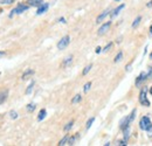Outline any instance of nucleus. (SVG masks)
Here are the masks:
<instances>
[{"label":"nucleus","instance_id":"nucleus-1","mask_svg":"<svg viewBox=\"0 0 152 146\" xmlns=\"http://www.w3.org/2000/svg\"><path fill=\"white\" fill-rule=\"evenodd\" d=\"M136 112H137V111H136V109H133V110H132V112H131L128 117H125L124 119H122V122H121V130H122V131H124L125 129H128V127H129V125L131 124V122L135 119Z\"/></svg>","mask_w":152,"mask_h":146},{"label":"nucleus","instance_id":"nucleus-2","mask_svg":"<svg viewBox=\"0 0 152 146\" xmlns=\"http://www.w3.org/2000/svg\"><path fill=\"white\" fill-rule=\"evenodd\" d=\"M139 127H140L143 131H150V130L152 129L151 119H150L147 116L143 117V118L140 119V122H139Z\"/></svg>","mask_w":152,"mask_h":146},{"label":"nucleus","instance_id":"nucleus-3","mask_svg":"<svg viewBox=\"0 0 152 146\" xmlns=\"http://www.w3.org/2000/svg\"><path fill=\"white\" fill-rule=\"evenodd\" d=\"M139 103L143 106H150V102L146 97V89H142V91L139 94Z\"/></svg>","mask_w":152,"mask_h":146},{"label":"nucleus","instance_id":"nucleus-4","mask_svg":"<svg viewBox=\"0 0 152 146\" xmlns=\"http://www.w3.org/2000/svg\"><path fill=\"white\" fill-rule=\"evenodd\" d=\"M29 8V6H27V5H22V4H20L17 8H14L12 12H11V14H10V18H12L13 17V14H20V13H22V12H25V11H27Z\"/></svg>","mask_w":152,"mask_h":146},{"label":"nucleus","instance_id":"nucleus-5","mask_svg":"<svg viewBox=\"0 0 152 146\" xmlns=\"http://www.w3.org/2000/svg\"><path fill=\"white\" fill-rule=\"evenodd\" d=\"M69 42H70V38L67 35V36H63L61 40H60V42L57 43V48L60 49V50H62V49H64L68 44H69Z\"/></svg>","mask_w":152,"mask_h":146},{"label":"nucleus","instance_id":"nucleus-6","mask_svg":"<svg viewBox=\"0 0 152 146\" xmlns=\"http://www.w3.org/2000/svg\"><path fill=\"white\" fill-rule=\"evenodd\" d=\"M110 26H111V22H110V21H109V22H105L103 26H101L100 29H98V35H103V34H105V33L109 31Z\"/></svg>","mask_w":152,"mask_h":146},{"label":"nucleus","instance_id":"nucleus-7","mask_svg":"<svg viewBox=\"0 0 152 146\" xmlns=\"http://www.w3.org/2000/svg\"><path fill=\"white\" fill-rule=\"evenodd\" d=\"M48 7H49V4H47V3H43L39 8H38V11H36V14L38 15H40V14H43V13H46L47 12V10H48Z\"/></svg>","mask_w":152,"mask_h":146},{"label":"nucleus","instance_id":"nucleus-8","mask_svg":"<svg viewBox=\"0 0 152 146\" xmlns=\"http://www.w3.org/2000/svg\"><path fill=\"white\" fill-rule=\"evenodd\" d=\"M147 77V74H145V72H142V74L136 79V86H140Z\"/></svg>","mask_w":152,"mask_h":146},{"label":"nucleus","instance_id":"nucleus-9","mask_svg":"<svg viewBox=\"0 0 152 146\" xmlns=\"http://www.w3.org/2000/svg\"><path fill=\"white\" fill-rule=\"evenodd\" d=\"M110 13H111V11H110V10H107V11H104V12H103L101 15H98V17H97V19H96V22H97V24H100V22H101V21H102V20H103L105 17H108Z\"/></svg>","mask_w":152,"mask_h":146},{"label":"nucleus","instance_id":"nucleus-10","mask_svg":"<svg viewBox=\"0 0 152 146\" xmlns=\"http://www.w3.org/2000/svg\"><path fill=\"white\" fill-rule=\"evenodd\" d=\"M27 4H29L31 6L40 7V6L43 4V1H42V0H28V1H27Z\"/></svg>","mask_w":152,"mask_h":146},{"label":"nucleus","instance_id":"nucleus-11","mask_svg":"<svg viewBox=\"0 0 152 146\" xmlns=\"http://www.w3.org/2000/svg\"><path fill=\"white\" fill-rule=\"evenodd\" d=\"M7 96H8V91H7V90L0 92V105L4 104V102L7 99Z\"/></svg>","mask_w":152,"mask_h":146},{"label":"nucleus","instance_id":"nucleus-12","mask_svg":"<svg viewBox=\"0 0 152 146\" xmlns=\"http://www.w3.org/2000/svg\"><path fill=\"white\" fill-rule=\"evenodd\" d=\"M71 62H73V56H68V57L64 58V61H63V63H62V67H63V68H67L68 65L71 64Z\"/></svg>","mask_w":152,"mask_h":146},{"label":"nucleus","instance_id":"nucleus-13","mask_svg":"<svg viewBox=\"0 0 152 146\" xmlns=\"http://www.w3.org/2000/svg\"><path fill=\"white\" fill-rule=\"evenodd\" d=\"M124 6H125V5H124V4H122V5H119V7L115 8V10L112 11V13H111V17H112V18H114V17H116V15H117V14H118V13H119L123 8H124Z\"/></svg>","mask_w":152,"mask_h":146},{"label":"nucleus","instance_id":"nucleus-14","mask_svg":"<svg viewBox=\"0 0 152 146\" xmlns=\"http://www.w3.org/2000/svg\"><path fill=\"white\" fill-rule=\"evenodd\" d=\"M33 74H34V71H33L32 69H28V70H26V71L24 72V75H22L21 79H22V80H27V77L31 76V75H33Z\"/></svg>","mask_w":152,"mask_h":146},{"label":"nucleus","instance_id":"nucleus-15","mask_svg":"<svg viewBox=\"0 0 152 146\" xmlns=\"http://www.w3.org/2000/svg\"><path fill=\"white\" fill-rule=\"evenodd\" d=\"M46 115H47V111H46L45 109H42V110H41V111L39 112V116H38V120H39V122H41V120H42V119H43V118L46 117Z\"/></svg>","mask_w":152,"mask_h":146},{"label":"nucleus","instance_id":"nucleus-16","mask_svg":"<svg viewBox=\"0 0 152 146\" xmlns=\"http://www.w3.org/2000/svg\"><path fill=\"white\" fill-rule=\"evenodd\" d=\"M68 139H69V136L67 134V136H64V138L59 143V145L60 146H63V145H67V143H68Z\"/></svg>","mask_w":152,"mask_h":146},{"label":"nucleus","instance_id":"nucleus-17","mask_svg":"<svg viewBox=\"0 0 152 146\" xmlns=\"http://www.w3.org/2000/svg\"><path fill=\"white\" fill-rule=\"evenodd\" d=\"M35 108H36V105H35L34 103L28 104V105H27V111H28V112H33V111L35 110Z\"/></svg>","mask_w":152,"mask_h":146},{"label":"nucleus","instance_id":"nucleus-18","mask_svg":"<svg viewBox=\"0 0 152 146\" xmlns=\"http://www.w3.org/2000/svg\"><path fill=\"white\" fill-rule=\"evenodd\" d=\"M81 98H82V97H81V95H76V96L71 99V103H73V104H75V103H79V102L81 101Z\"/></svg>","mask_w":152,"mask_h":146},{"label":"nucleus","instance_id":"nucleus-19","mask_svg":"<svg viewBox=\"0 0 152 146\" xmlns=\"http://www.w3.org/2000/svg\"><path fill=\"white\" fill-rule=\"evenodd\" d=\"M76 138H77V136H74V137H69V139H68V145H74V143H75V140H76Z\"/></svg>","mask_w":152,"mask_h":146},{"label":"nucleus","instance_id":"nucleus-20","mask_svg":"<svg viewBox=\"0 0 152 146\" xmlns=\"http://www.w3.org/2000/svg\"><path fill=\"white\" fill-rule=\"evenodd\" d=\"M122 57H123V53H122V51H119V53L117 54V56L115 57V60H114V61H115V62L117 63V62H119V61H122Z\"/></svg>","mask_w":152,"mask_h":146},{"label":"nucleus","instance_id":"nucleus-21","mask_svg":"<svg viewBox=\"0 0 152 146\" xmlns=\"http://www.w3.org/2000/svg\"><path fill=\"white\" fill-rule=\"evenodd\" d=\"M14 3V0H0V4L3 5H11Z\"/></svg>","mask_w":152,"mask_h":146},{"label":"nucleus","instance_id":"nucleus-22","mask_svg":"<svg viewBox=\"0 0 152 146\" xmlns=\"http://www.w3.org/2000/svg\"><path fill=\"white\" fill-rule=\"evenodd\" d=\"M33 87H34V82H32V83L28 86V88H27V90H26V95H29V94L32 92V90H33Z\"/></svg>","mask_w":152,"mask_h":146},{"label":"nucleus","instance_id":"nucleus-23","mask_svg":"<svg viewBox=\"0 0 152 146\" xmlns=\"http://www.w3.org/2000/svg\"><path fill=\"white\" fill-rule=\"evenodd\" d=\"M73 125H74V122H73V120H71V122H69V123L64 126V131H69V130L73 127Z\"/></svg>","mask_w":152,"mask_h":146},{"label":"nucleus","instance_id":"nucleus-24","mask_svg":"<svg viewBox=\"0 0 152 146\" xmlns=\"http://www.w3.org/2000/svg\"><path fill=\"white\" fill-rule=\"evenodd\" d=\"M91 67H93L91 64H89V65H87V67L84 68V70H83V72H82V74H83V75H87V74H88V72L90 71V69H91Z\"/></svg>","mask_w":152,"mask_h":146},{"label":"nucleus","instance_id":"nucleus-25","mask_svg":"<svg viewBox=\"0 0 152 146\" xmlns=\"http://www.w3.org/2000/svg\"><path fill=\"white\" fill-rule=\"evenodd\" d=\"M94 120H95V118L94 117H91L88 122H87V129H90V126L93 125V123H94Z\"/></svg>","mask_w":152,"mask_h":146},{"label":"nucleus","instance_id":"nucleus-26","mask_svg":"<svg viewBox=\"0 0 152 146\" xmlns=\"http://www.w3.org/2000/svg\"><path fill=\"white\" fill-rule=\"evenodd\" d=\"M90 87H91V83H90V82H88V83L84 86V89H83V91H84V92H88V90L90 89Z\"/></svg>","mask_w":152,"mask_h":146},{"label":"nucleus","instance_id":"nucleus-27","mask_svg":"<svg viewBox=\"0 0 152 146\" xmlns=\"http://www.w3.org/2000/svg\"><path fill=\"white\" fill-rule=\"evenodd\" d=\"M140 20H142V18H140V17H138V18H137V19L133 21V24H132V27H136V26L139 24V21H140Z\"/></svg>","mask_w":152,"mask_h":146},{"label":"nucleus","instance_id":"nucleus-28","mask_svg":"<svg viewBox=\"0 0 152 146\" xmlns=\"http://www.w3.org/2000/svg\"><path fill=\"white\" fill-rule=\"evenodd\" d=\"M11 118H12V119L18 118V113H17L15 111H11Z\"/></svg>","mask_w":152,"mask_h":146},{"label":"nucleus","instance_id":"nucleus-29","mask_svg":"<svg viewBox=\"0 0 152 146\" xmlns=\"http://www.w3.org/2000/svg\"><path fill=\"white\" fill-rule=\"evenodd\" d=\"M111 47H112V43H109V44H108V46H107V47L103 49V51H108V50H109Z\"/></svg>","mask_w":152,"mask_h":146},{"label":"nucleus","instance_id":"nucleus-30","mask_svg":"<svg viewBox=\"0 0 152 146\" xmlns=\"http://www.w3.org/2000/svg\"><path fill=\"white\" fill-rule=\"evenodd\" d=\"M118 145H121V146H124V145H126V139H124V140H121V141H118Z\"/></svg>","mask_w":152,"mask_h":146},{"label":"nucleus","instance_id":"nucleus-31","mask_svg":"<svg viewBox=\"0 0 152 146\" xmlns=\"http://www.w3.org/2000/svg\"><path fill=\"white\" fill-rule=\"evenodd\" d=\"M147 77L152 80V68H150V69H149V74H147Z\"/></svg>","mask_w":152,"mask_h":146},{"label":"nucleus","instance_id":"nucleus-32","mask_svg":"<svg viewBox=\"0 0 152 146\" xmlns=\"http://www.w3.org/2000/svg\"><path fill=\"white\" fill-rule=\"evenodd\" d=\"M95 51H96V53H97V54H100V53H101V51H102V48H101V47H97V48H96V50H95Z\"/></svg>","mask_w":152,"mask_h":146},{"label":"nucleus","instance_id":"nucleus-33","mask_svg":"<svg viewBox=\"0 0 152 146\" xmlns=\"http://www.w3.org/2000/svg\"><path fill=\"white\" fill-rule=\"evenodd\" d=\"M59 22H62V24H64V22H66V20H64V18H61V19L59 20Z\"/></svg>","mask_w":152,"mask_h":146},{"label":"nucleus","instance_id":"nucleus-34","mask_svg":"<svg viewBox=\"0 0 152 146\" xmlns=\"http://www.w3.org/2000/svg\"><path fill=\"white\" fill-rule=\"evenodd\" d=\"M130 68H131V64H129V65H126V70H131Z\"/></svg>","mask_w":152,"mask_h":146},{"label":"nucleus","instance_id":"nucleus-35","mask_svg":"<svg viewBox=\"0 0 152 146\" xmlns=\"http://www.w3.org/2000/svg\"><path fill=\"white\" fill-rule=\"evenodd\" d=\"M5 55V53L4 51H0V56H4Z\"/></svg>","mask_w":152,"mask_h":146},{"label":"nucleus","instance_id":"nucleus-36","mask_svg":"<svg viewBox=\"0 0 152 146\" xmlns=\"http://www.w3.org/2000/svg\"><path fill=\"white\" fill-rule=\"evenodd\" d=\"M150 34L152 35V25H151V27H150Z\"/></svg>","mask_w":152,"mask_h":146},{"label":"nucleus","instance_id":"nucleus-37","mask_svg":"<svg viewBox=\"0 0 152 146\" xmlns=\"http://www.w3.org/2000/svg\"><path fill=\"white\" fill-rule=\"evenodd\" d=\"M147 6H149V7H151V6H152V1H150V3H149V5H147Z\"/></svg>","mask_w":152,"mask_h":146},{"label":"nucleus","instance_id":"nucleus-38","mask_svg":"<svg viewBox=\"0 0 152 146\" xmlns=\"http://www.w3.org/2000/svg\"><path fill=\"white\" fill-rule=\"evenodd\" d=\"M150 94L152 95V87H151V89H150Z\"/></svg>","mask_w":152,"mask_h":146},{"label":"nucleus","instance_id":"nucleus-39","mask_svg":"<svg viewBox=\"0 0 152 146\" xmlns=\"http://www.w3.org/2000/svg\"><path fill=\"white\" fill-rule=\"evenodd\" d=\"M150 58H151V60H152V53H151V55H150Z\"/></svg>","mask_w":152,"mask_h":146},{"label":"nucleus","instance_id":"nucleus-40","mask_svg":"<svg viewBox=\"0 0 152 146\" xmlns=\"http://www.w3.org/2000/svg\"><path fill=\"white\" fill-rule=\"evenodd\" d=\"M115 1H119V0H115Z\"/></svg>","mask_w":152,"mask_h":146}]
</instances>
